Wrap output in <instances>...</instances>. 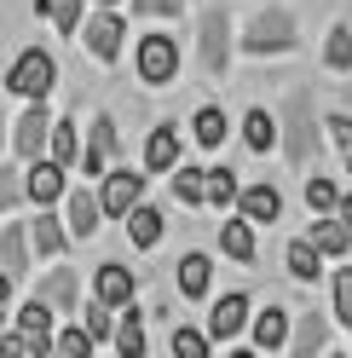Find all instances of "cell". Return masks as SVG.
<instances>
[{
	"label": "cell",
	"instance_id": "20",
	"mask_svg": "<svg viewBox=\"0 0 352 358\" xmlns=\"http://www.w3.org/2000/svg\"><path fill=\"white\" fill-rule=\"evenodd\" d=\"M64 243H70L64 220H58L52 208H35V220H29V249H35L41 260H58V255H64Z\"/></svg>",
	"mask_w": 352,
	"mask_h": 358
},
{
	"label": "cell",
	"instance_id": "3",
	"mask_svg": "<svg viewBox=\"0 0 352 358\" xmlns=\"http://www.w3.org/2000/svg\"><path fill=\"white\" fill-rule=\"evenodd\" d=\"M52 87H58V58L47 47H24L6 64V93H17V99H52Z\"/></svg>",
	"mask_w": 352,
	"mask_h": 358
},
{
	"label": "cell",
	"instance_id": "42",
	"mask_svg": "<svg viewBox=\"0 0 352 358\" xmlns=\"http://www.w3.org/2000/svg\"><path fill=\"white\" fill-rule=\"evenodd\" d=\"M127 6H133L139 17H162V24H168V17L185 12V0H127Z\"/></svg>",
	"mask_w": 352,
	"mask_h": 358
},
{
	"label": "cell",
	"instance_id": "14",
	"mask_svg": "<svg viewBox=\"0 0 352 358\" xmlns=\"http://www.w3.org/2000/svg\"><path fill=\"white\" fill-rule=\"evenodd\" d=\"M122 150V139H116V122H110V116H93V127H87V150L75 156V162H81V173H104L110 168V156H116Z\"/></svg>",
	"mask_w": 352,
	"mask_h": 358
},
{
	"label": "cell",
	"instance_id": "43",
	"mask_svg": "<svg viewBox=\"0 0 352 358\" xmlns=\"http://www.w3.org/2000/svg\"><path fill=\"white\" fill-rule=\"evenodd\" d=\"M318 127H323V133H329V139H335L341 150H352V116H346V110H335V116H323Z\"/></svg>",
	"mask_w": 352,
	"mask_h": 358
},
{
	"label": "cell",
	"instance_id": "33",
	"mask_svg": "<svg viewBox=\"0 0 352 358\" xmlns=\"http://www.w3.org/2000/svg\"><path fill=\"white\" fill-rule=\"evenodd\" d=\"M35 12H41V17H52V29H58V35H75V29H81V17H87V0H35Z\"/></svg>",
	"mask_w": 352,
	"mask_h": 358
},
{
	"label": "cell",
	"instance_id": "27",
	"mask_svg": "<svg viewBox=\"0 0 352 358\" xmlns=\"http://www.w3.org/2000/svg\"><path fill=\"white\" fill-rule=\"evenodd\" d=\"M283 266H289L295 283H318V278H323V255L312 249V237H295L289 249H283Z\"/></svg>",
	"mask_w": 352,
	"mask_h": 358
},
{
	"label": "cell",
	"instance_id": "22",
	"mask_svg": "<svg viewBox=\"0 0 352 358\" xmlns=\"http://www.w3.org/2000/svg\"><path fill=\"white\" fill-rule=\"evenodd\" d=\"M219 255L226 260H237V266H254V255H260V243H254V220H226L219 226Z\"/></svg>",
	"mask_w": 352,
	"mask_h": 358
},
{
	"label": "cell",
	"instance_id": "32",
	"mask_svg": "<svg viewBox=\"0 0 352 358\" xmlns=\"http://www.w3.org/2000/svg\"><path fill=\"white\" fill-rule=\"evenodd\" d=\"M47 156L58 168H75V156H81V133H75V122H58L52 116V133H47Z\"/></svg>",
	"mask_w": 352,
	"mask_h": 358
},
{
	"label": "cell",
	"instance_id": "9",
	"mask_svg": "<svg viewBox=\"0 0 352 358\" xmlns=\"http://www.w3.org/2000/svg\"><path fill=\"white\" fill-rule=\"evenodd\" d=\"M70 168H58L52 156H35V162H24V196L35 208H52L64 191H70V179H64Z\"/></svg>",
	"mask_w": 352,
	"mask_h": 358
},
{
	"label": "cell",
	"instance_id": "16",
	"mask_svg": "<svg viewBox=\"0 0 352 358\" xmlns=\"http://www.w3.org/2000/svg\"><path fill=\"white\" fill-rule=\"evenodd\" d=\"M29 260H35V249H29V220H6V226H0V272L24 278Z\"/></svg>",
	"mask_w": 352,
	"mask_h": 358
},
{
	"label": "cell",
	"instance_id": "28",
	"mask_svg": "<svg viewBox=\"0 0 352 358\" xmlns=\"http://www.w3.org/2000/svg\"><path fill=\"white\" fill-rule=\"evenodd\" d=\"M243 145L254 150V156H266V150H277V116L266 104H254L249 116H243Z\"/></svg>",
	"mask_w": 352,
	"mask_h": 358
},
{
	"label": "cell",
	"instance_id": "6",
	"mask_svg": "<svg viewBox=\"0 0 352 358\" xmlns=\"http://www.w3.org/2000/svg\"><path fill=\"white\" fill-rule=\"evenodd\" d=\"M47 133H52V110H47V99H24L17 122H6V139H12V150H17V162L47 156Z\"/></svg>",
	"mask_w": 352,
	"mask_h": 358
},
{
	"label": "cell",
	"instance_id": "2",
	"mask_svg": "<svg viewBox=\"0 0 352 358\" xmlns=\"http://www.w3.org/2000/svg\"><path fill=\"white\" fill-rule=\"evenodd\" d=\"M237 47H243L249 58H283V52H295L300 47V29H295V12L289 6H266V12H254L243 35H237Z\"/></svg>",
	"mask_w": 352,
	"mask_h": 358
},
{
	"label": "cell",
	"instance_id": "26",
	"mask_svg": "<svg viewBox=\"0 0 352 358\" xmlns=\"http://www.w3.org/2000/svg\"><path fill=\"white\" fill-rule=\"evenodd\" d=\"M226 133H231L226 110H219V104H196V116H191V139H196V145H203V150H219V145H226Z\"/></svg>",
	"mask_w": 352,
	"mask_h": 358
},
{
	"label": "cell",
	"instance_id": "39",
	"mask_svg": "<svg viewBox=\"0 0 352 358\" xmlns=\"http://www.w3.org/2000/svg\"><path fill=\"white\" fill-rule=\"evenodd\" d=\"M52 352H70V358H87V352H93V335H87L81 324H64V329H52Z\"/></svg>",
	"mask_w": 352,
	"mask_h": 358
},
{
	"label": "cell",
	"instance_id": "8",
	"mask_svg": "<svg viewBox=\"0 0 352 358\" xmlns=\"http://www.w3.org/2000/svg\"><path fill=\"white\" fill-rule=\"evenodd\" d=\"M93 196H98L104 220H122V214H127V208H133L139 196H145V173H133V168H104Z\"/></svg>",
	"mask_w": 352,
	"mask_h": 358
},
{
	"label": "cell",
	"instance_id": "48",
	"mask_svg": "<svg viewBox=\"0 0 352 358\" xmlns=\"http://www.w3.org/2000/svg\"><path fill=\"white\" fill-rule=\"evenodd\" d=\"M0 329H6V306H0Z\"/></svg>",
	"mask_w": 352,
	"mask_h": 358
},
{
	"label": "cell",
	"instance_id": "7",
	"mask_svg": "<svg viewBox=\"0 0 352 358\" xmlns=\"http://www.w3.org/2000/svg\"><path fill=\"white\" fill-rule=\"evenodd\" d=\"M133 70H139L145 87H173V81H179V41H173V35H139Z\"/></svg>",
	"mask_w": 352,
	"mask_h": 358
},
{
	"label": "cell",
	"instance_id": "45",
	"mask_svg": "<svg viewBox=\"0 0 352 358\" xmlns=\"http://www.w3.org/2000/svg\"><path fill=\"white\" fill-rule=\"evenodd\" d=\"M12 295H17V278H12V272H0V306H12Z\"/></svg>",
	"mask_w": 352,
	"mask_h": 358
},
{
	"label": "cell",
	"instance_id": "1",
	"mask_svg": "<svg viewBox=\"0 0 352 358\" xmlns=\"http://www.w3.org/2000/svg\"><path fill=\"white\" fill-rule=\"evenodd\" d=\"M277 150L289 156L295 168H318V150H323V133H318V110L306 87H289V99L277 110Z\"/></svg>",
	"mask_w": 352,
	"mask_h": 358
},
{
	"label": "cell",
	"instance_id": "24",
	"mask_svg": "<svg viewBox=\"0 0 352 358\" xmlns=\"http://www.w3.org/2000/svg\"><path fill=\"white\" fill-rule=\"evenodd\" d=\"M122 318H116V335H110V347H116L122 358H139L145 352V312L127 301V306H116Z\"/></svg>",
	"mask_w": 352,
	"mask_h": 358
},
{
	"label": "cell",
	"instance_id": "12",
	"mask_svg": "<svg viewBox=\"0 0 352 358\" xmlns=\"http://www.w3.org/2000/svg\"><path fill=\"white\" fill-rule=\"evenodd\" d=\"M58 203H64V231H70L75 243H87V237L104 226V208H98V196H93V191H64Z\"/></svg>",
	"mask_w": 352,
	"mask_h": 358
},
{
	"label": "cell",
	"instance_id": "5",
	"mask_svg": "<svg viewBox=\"0 0 352 358\" xmlns=\"http://www.w3.org/2000/svg\"><path fill=\"white\" fill-rule=\"evenodd\" d=\"M75 35H81V47L93 52L98 64H116L122 47H127V17H122L116 6H98V12H87V17H81V29H75Z\"/></svg>",
	"mask_w": 352,
	"mask_h": 358
},
{
	"label": "cell",
	"instance_id": "47",
	"mask_svg": "<svg viewBox=\"0 0 352 358\" xmlns=\"http://www.w3.org/2000/svg\"><path fill=\"white\" fill-rule=\"evenodd\" d=\"M0 145H6V110H0Z\"/></svg>",
	"mask_w": 352,
	"mask_h": 358
},
{
	"label": "cell",
	"instance_id": "13",
	"mask_svg": "<svg viewBox=\"0 0 352 358\" xmlns=\"http://www.w3.org/2000/svg\"><path fill=\"white\" fill-rule=\"evenodd\" d=\"M243 220H254V226H272V220H283V191L277 185H237V203H231Z\"/></svg>",
	"mask_w": 352,
	"mask_h": 358
},
{
	"label": "cell",
	"instance_id": "46",
	"mask_svg": "<svg viewBox=\"0 0 352 358\" xmlns=\"http://www.w3.org/2000/svg\"><path fill=\"white\" fill-rule=\"evenodd\" d=\"M87 6H122V0H87Z\"/></svg>",
	"mask_w": 352,
	"mask_h": 358
},
{
	"label": "cell",
	"instance_id": "36",
	"mask_svg": "<svg viewBox=\"0 0 352 358\" xmlns=\"http://www.w3.org/2000/svg\"><path fill=\"white\" fill-rule=\"evenodd\" d=\"M168 179H173V196H179L185 208H203V168L173 162V168H168Z\"/></svg>",
	"mask_w": 352,
	"mask_h": 358
},
{
	"label": "cell",
	"instance_id": "44",
	"mask_svg": "<svg viewBox=\"0 0 352 358\" xmlns=\"http://www.w3.org/2000/svg\"><path fill=\"white\" fill-rule=\"evenodd\" d=\"M335 220L352 231V191H341V196H335Z\"/></svg>",
	"mask_w": 352,
	"mask_h": 358
},
{
	"label": "cell",
	"instance_id": "37",
	"mask_svg": "<svg viewBox=\"0 0 352 358\" xmlns=\"http://www.w3.org/2000/svg\"><path fill=\"white\" fill-rule=\"evenodd\" d=\"M335 196H341V185H335V179L306 173V208H312V214H335Z\"/></svg>",
	"mask_w": 352,
	"mask_h": 358
},
{
	"label": "cell",
	"instance_id": "18",
	"mask_svg": "<svg viewBox=\"0 0 352 358\" xmlns=\"http://www.w3.org/2000/svg\"><path fill=\"white\" fill-rule=\"evenodd\" d=\"M173 162H179V127L156 122V127L145 133V173H168Z\"/></svg>",
	"mask_w": 352,
	"mask_h": 358
},
{
	"label": "cell",
	"instance_id": "41",
	"mask_svg": "<svg viewBox=\"0 0 352 358\" xmlns=\"http://www.w3.org/2000/svg\"><path fill=\"white\" fill-rule=\"evenodd\" d=\"M17 196H24V173H17V168H0V220L17 208Z\"/></svg>",
	"mask_w": 352,
	"mask_h": 358
},
{
	"label": "cell",
	"instance_id": "23",
	"mask_svg": "<svg viewBox=\"0 0 352 358\" xmlns=\"http://www.w3.org/2000/svg\"><path fill=\"white\" fill-rule=\"evenodd\" d=\"M208 289H214V260L203 249L179 255V295L185 301H208Z\"/></svg>",
	"mask_w": 352,
	"mask_h": 358
},
{
	"label": "cell",
	"instance_id": "40",
	"mask_svg": "<svg viewBox=\"0 0 352 358\" xmlns=\"http://www.w3.org/2000/svg\"><path fill=\"white\" fill-rule=\"evenodd\" d=\"M208 329H173V352L179 358H208Z\"/></svg>",
	"mask_w": 352,
	"mask_h": 358
},
{
	"label": "cell",
	"instance_id": "38",
	"mask_svg": "<svg viewBox=\"0 0 352 358\" xmlns=\"http://www.w3.org/2000/svg\"><path fill=\"white\" fill-rule=\"evenodd\" d=\"M329 295H335V306H329V312H335V324H341V329H352V266H341V272H335Z\"/></svg>",
	"mask_w": 352,
	"mask_h": 358
},
{
	"label": "cell",
	"instance_id": "15",
	"mask_svg": "<svg viewBox=\"0 0 352 358\" xmlns=\"http://www.w3.org/2000/svg\"><path fill=\"white\" fill-rule=\"evenodd\" d=\"M35 295L47 301L52 312H64V318H70V312L81 306V278H75V266H52V272L35 283Z\"/></svg>",
	"mask_w": 352,
	"mask_h": 358
},
{
	"label": "cell",
	"instance_id": "49",
	"mask_svg": "<svg viewBox=\"0 0 352 358\" xmlns=\"http://www.w3.org/2000/svg\"><path fill=\"white\" fill-rule=\"evenodd\" d=\"M346 173H352V150H346Z\"/></svg>",
	"mask_w": 352,
	"mask_h": 358
},
{
	"label": "cell",
	"instance_id": "4",
	"mask_svg": "<svg viewBox=\"0 0 352 358\" xmlns=\"http://www.w3.org/2000/svg\"><path fill=\"white\" fill-rule=\"evenodd\" d=\"M231 47H237L231 12H226V6H208L203 24H196V58H203V70H208V76H226V70H231Z\"/></svg>",
	"mask_w": 352,
	"mask_h": 358
},
{
	"label": "cell",
	"instance_id": "19",
	"mask_svg": "<svg viewBox=\"0 0 352 358\" xmlns=\"http://www.w3.org/2000/svg\"><path fill=\"white\" fill-rule=\"evenodd\" d=\"M249 335H254V352H283V341H289V312L283 306L249 312Z\"/></svg>",
	"mask_w": 352,
	"mask_h": 358
},
{
	"label": "cell",
	"instance_id": "35",
	"mask_svg": "<svg viewBox=\"0 0 352 358\" xmlns=\"http://www.w3.org/2000/svg\"><path fill=\"white\" fill-rule=\"evenodd\" d=\"M17 329H29V335H52V329H58V312L41 301V295H29L24 306H17Z\"/></svg>",
	"mask_w": 352,
	"mask_h": 358
},
{
	"label": "cell",
	"instance_id": "11",
	"mask_svg": "<svg viewBox=\"0 0 352 358\" xmlns=\"http://www.w3.org/2000/svg\"><path fill=\"white\" fill-rule=\"evenodd\" d=\"M249 295L243 289H231V295H219L214 301V312H208V341H237V335L249 329Z\"/></svg>",
	"mask_w": 352,
	"mask_h": 358
},
{
	"label": "cell",
	"instance_id": "21",
	"mask_svg": "<svg viewBox=\"0 0 352 358\" xmlns=\"http://www.w3.org/2000/svg\"><path fill=\"white\" fill-rule=\"evenodd\" d=\"M283 347H289L295 358H312V352H323V347H329V318H323V312H300Z\"/></svg>",
	"mask_w": 352,
	"mask_h": 358
},
{
	"label": "cell",
	"instance_id": "34",
	"mask_svg": "<svg viewBox=\"0 0 352 358\" xmlns=\"http://www.w3.org/2000/svg\"><path fill=\"white\" fill-rule=\"evenodd\" d=\"M81 312V329L93 335V347H104L110 335H116V306H104V301H93V306H75Z\"/></svg>",
	"mask_w": 352,
	"mask_h": 358
},
{
	"label": "cell",
	"instance_id": "10",
	"mask_svg": "<svg viewBox=\"0 0 352 358\" xmlns=\"http://www.w3.org/2000/svg\"><path fill=\"white\" fill-rule=\"evenodd\" d=\"M133 295H139L133 266H122V260H98V266H93V301H104V306H127Z\"/></svg>",
	"mask_w": 352,
	"mask_h": 358
},
{
	"label": "cell",
	"instance_id": "31",
	"mask_svg": "<svg viewBox=\"0 0 352 358\" xmlns=\"http://www.w3.org/2000/svg\"><path fill=\"white\" fill-rule=\"evenodd\" d=\"M52 335H29V329H0V358H47Z\"/></svg>",
	"mask_w": 352,
	"mask_h": 358
},
{
	"label": "cell",
	"instance_id": "29",
	"mask_svg": "<svg viewBox=\"0 0 352 358\" xmlns=\"http://www.w3.org/2000/svg\"><path fill=\"white\" fill-rule=\"evenodd\" d=\"M231 203H237V173L231 168H203V208L226 214Z\"/></svg>",
	"mask_w": 352,
	"mask_h": 358
},
{
	"label": "cell",
	"instance_id": "25",
	"mask_svg": "<svg viewBox=\"0 0 352 358\" xmlns=\"http://www.w3.org/2000/svg\"><path fill=\"white\" fill-rule=\"evenodd\" d=\"M312 249H318L323 260H346V255H352V231L341 226L335 214H323V220H312Z\"/></svg>",
	"mask_w": 352,
	"mask_h": 358
},
{
	"label": "cell",
	"instance_id": "17",
	"mask_svg": "<svg viewBox=\"0 0 352 358\" xmlns=\"http://www.w3.org/2000/svg\"><path fill=\"white\" fill-rule=\"evenodd\" d=\"M122 220H127V243H133V249H156V243L168 237V220H162V208H150L145 196H139V203L127 208Z\"/></svg>",
	"mask_w": 352,
	"mask_h": 358
},
{
	"label": "cell",
	"instance_id": "30",
	"mask_svg": "<svg viewBox=\"0 0 352 358\" xmlns=\"http://www.w3.org/2000/svg\"><path fill=\"white\" fill-rule=\"evenodd\" d=\"M323 70L352 76V24H329V35H323Z\"/></svg>",
	"mask_w": 352,
	"mask_h": 358
}]
</instances>
